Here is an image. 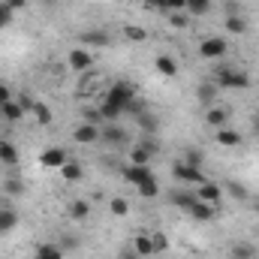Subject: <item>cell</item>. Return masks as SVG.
<instances>
[{"label": "cell", "instance_id": "cell-24", "mask_svg": "<svg viewBox=\"0 0 259 259\" xmlns=\"http://www.w3.org/2000/svg\"><path fill=\"white\" fill-rule=\"evenodd\" d=\"M124 36L133 39V42H145V39H148V30L139 27V24H127V27H124Z\"/></svg>", "mask_w": 259, "mask_h": 259}, {"label": "cell", "instance_id": "cell-23", "mask_svg": "<svg viewBox=\"0 0 259 259\" xmlns=\"http://www.w3.org/2000/svg\"><path fill=\"white\" fill-rule=\"evenodd\" d=\"M61 175L69 184H75V181H81V166L78 163H66V166H61Z\"/></svg>", "mask_w": 259, "mask_h": 259}, {"label": "cell", "instance_id": "cell-49", "mask_svg": "<svg viewBox=\"0 0 259 259\" xmlns=\"http://www.w3.org/2000/svg\"><path fill=\"white\" fill-rule=\"evenodd\" d=\"M121 259H139V253H136V250H133V247H127V250H124V253H121Z\"/></svg>", "mask_w": 259, "mask_h": 259}, {"label": "cell", "instance_id": "cell-5", "mask_svg": "<svg viewBox=\"0 0 259 259\" xmlns=\"http://www.w3.org/2000/svg\"><path fill=\"white\" fill-rule=\"evenodd\" d=\"M69 163V157H66L64 148H46L42 151V166H52V169H61Z\"/></svg>", "mask_w": 259, "mask_h": 259}, {"label": "cell", "instance_id": "cell-48", "mask_svg": "<svg viewBox=\"0 0 259 259\" xmlns=\"http://www.w3.org/2000/svg\"><path fill=\"white\" fill-rule=\"evenodd\" d=\"M9 9H24V0H6Z\"/></svg>", "mask_w": 259, "mask_h": 259}, {"label": "cell", "instance_id": "cell-2", "mask_svg": "<svg viewBox=\"0 0 259 259\" xmlns=\"http://www.w3.org/2000/svg\"><path fill=\"white\" fill-rule=\"evenodd\" d=\"M172 172H175V178L178 181H184V184H205V178H202V169L199 166H190V163H175L172 166Z\"/></svg>", "mask_w": 259, "mask_h": 259}, {"label": "cell", "instance_id": "cell-40", "mask_svg": "<svg viewBox=\"0 0 259 259\" xmlns=\"http://www.w3.org/2000/svg\"><path fill=\"white\" fill-rule=\"evenodd\" d=\"M9 21H12V9L6 3H0V27H6Z\"/></svg>", "mask_w": 259, "mask_h": 259}, {"label": "cell", "instance_id": "cell-27", "mask_svg": "<svg viewBox=\"0 0 259 259\" xmlns=\"http://www.w3.org/2000/svg\"><path fill=\"white\" fill-rule=\"evenodd\" d=\"M136 121H139V127H145V133H154V130L160 127V121H157V115H151V112H142V115H139Z\"/></svg>", "mask_w": 259, "mask_h": 259}, {"label": "cell", "instance_id": "cell-31", "mask_svg": "<svg viewBox=\"0 0 259 259\" xmlns=\"http://www.w3.org/2000/svg\"><path fill=\"white\" fill-rule=\"evenodd\" d=\"M157 193H160V187H157V181H154V178H151V181H145V184H139V196L154 199Z\"/></svg>", "mask_w": 259, "mask_h": 259}, {"label": "cell", "instance_id": "cell-33", "mask_svg": "<svg viewBox=\"0 0 259 259\" xmlns=\"http://www.w3.org/2000/svg\"><path fill=\"white\" fill-rule=\"evenodd\" d=\"M244 27H247V24H244L238 15H229V18H226V30H229V33H244Z\"/></svg>", "mask_w": 259, "mask_h": 259}, {"label": "cell", "instance_id": "cell-6", "mask_svg": "<svg viewBox=\"0 0 259 259\" xmlns=\"http://www.w3.org/2000/svg\"><path fill=\"white\" fill-rule=\"evenodd\" d=\"M124 178H127L130 184H136V187H139V184L151 181L154 175H151V169H148V166H136V163H130L127 169H124Z\"/></svg>", "mask_w": 259, "mask_h": 259}, {"label": "cell", "instance_id": "cell-38", "mask_svg": "<svg viewBox=\"0 0 259 259\" xmlns=\"http://www.w3.org/2000/svg\"><path fill=\"white\" fill-rule=\"evenodd\" d=\"M226 190L235 196V199H247V190H244V187H241L238 181H229V184H226Z\"/></svg>", "mask_w": 259, "mask_h": 259}, {"label": "cell", "instance_id": "cell-13", "mask_svg": "<svg viewBox=\"0 0 259 259\" xmlns=\"http://www.w3.org/2000/svg\"><path fill=\"white\" fill-rule=\"evenodd\" d=\"M154 66H157L163 75H169V78H172V75H178V64H175L169 55H157V58H154Z\"/></svg>", "mask_w": 259, "mask_h": 259}, {"label": "cell", "instance_id": "cell-35", "mask_svg": "<svg viewBox=\"0 0 259 259\" xmlns=\"http://www.w3.org/2000/svg\"><path fill=\"white\" fill-rule=\"evenodd\" d=\"M3 190H6L9 196H21V193H24V184H21L18 178H9V181L3 184Z\"/></svg>", "mask_w": 259, "mask_h": 259}, {"label": "cell", "instance_id": "cell-19", "mask_svg": "<svg viewBox=\"0 0 259 259\" xmlns=\"http://www.w3.org/2000/svg\"><path fill=\"white\" fill-rule=\"evenodd\" d=\"M0 115H3L6 121H12V124H15V121H21V115H24V109L18 106V100H9V103H6V106L0 109Z\"/></svg>", "mask_w": 259, "mask_h": 259}, {"label": "cell", "instance_id": "cell-14", "mask_svg": "<svg viewBox=\"0 0 259 259\" xmlns=\"http://www.w3.org/2000/svg\"><path fill=\"white\" fill-rule=\"evenodd\" d=\"M205 121L211 124V127H226V121H229V109H208V115H205Z\"/></svg>", "mask_w": 259, "mask_h": 259}, {"label": "cell", "instance_id": "cell-41", "mask_svg": "<svg viewBox=\"0 0 259 259\" xmlns=\"http://www.w3.org/2000/svg\"><path fill=\"white\" fill-rule=\"evenodd\" d=\"M145 6H148V9H157V12H169L166 0H145Z\"/></svg>", "mask_w": 259, "mask_h": 259}, {"label": "cell", "instance_id": "cell-9", "mask_svg": "<svg viewBox=\"0 0 259 259\" xmlns=\"http://www.w3.org/2000/svg\"><path fill=\"white\" fill-rule=\"evenodd\" d=\"M169 202H172V205H178V208H184V211H190L196 202H199V196L184 193V190H181V193H178V190H172V193H169Z\"/></svg>", "mask_w": 259, "mask_h": 259}, {"label": "cell", "instance_id": "cell-21", "mask_svg": "<svg viewBox=\"0 0 259 259\" xmlns=\"http://www.w3.org/2000/svg\"><path fill=\"white\" fill-rule=\"evenodd\" d=\"M18 226V214L12 211V208H3L0 211V232H9V229H15Z\"/></svg>", "mask_w": 259, "mask_h": 259}, {"label": "cell", "instance_id": "cell-43", "mask_svg": "<svg viewBox=\"0 0 259 259\" xmlns=\"http://www.w3.org/2000/svg\"><path fill=\"white\" fill-rule=\"evenodd\" d=\"M166 6H169V12H184L187 0H166Z\"/></svg>", "mask_w": 259, "mask_h": 259}, {"label": "cell", "instance_id": "cell-50", "mask_svg": "<svg viewBox=\"0 0 259 259\" xmlns=\"http://www.w3.org/2000/svg\"><path fill=\"white\" fill-rule=\"evenodd\" d=\"M256 133H259V124H256Z\"/></svg>", "mask_w": 259, "mask_h": 259}, {"label": "cell", "instance_id": "cell-34", "mask_svg": "<svg viewBox=\"0 0 259 259\" xmlns=\"http://www.w3.org/2000/svg\"><path fill=\"white\" fill-rule=\"evenodd\" d=\"M145 106H148L145 100H139V97H133V100H130V103H127V112H130V115H136V118H139L142 112H148Z\"/></svg>", "mask_w": 259, "mask_h": 259}, {"label": "cell", "instance_id": "cell-47", "mask_svg": "<svg viewBox=\"0 0 259 259\" xmlns=\"http://www.w3.org/2000/svg\"><path fill=\"white\" fill-rule=\"evenodd\" d=\"M84 118H88V124H94V121H100L103 115H100V112H84Z\"/></svg>", "mask_w": 259, "mask_h": 259}, {"label": "cell", "instance_id": "cell-8", "mask_svg": "<svg viewBox=\"0 0 259 259\" xmlns=\"http://www.w3.org/2000/svg\"><path fill=\"white\" fill-rule=\"evenodd\" d=\"M91 64H94V58H91L84 49H72V52H69V66H72L75 72H84V69H91Z\"/></svg>", "mask_w": 259, "mask_h": 259}, {"label": "cell", "instance_id": "cell-32", "mask_svg": "<svg viewBox=\"0 0 259 259\" xmlns=\"http://www.w3.org/2000/svg\"><path fill=\"white\" fill-rule=\"evenodd\" d=\"M232 256L235 259H253L256 256V250H253L250 244H235V247H232Z\"/></svg>", "mask_w": 259, "mask_h": 259}, {"label": "cell", "instance_id": "cell-37", "mask_svg": "<svg viewBox=\"0 0 259 259\" xmlns=\"http://www.w3.org/2000/svg\"><path fill=\"white\" fill-rule=\"evenodd\" d=\"M151 241H154V253H163V250L169 247V241H166V235H163V232H154V235H151Z\"/></svg>", "mask_w": 259, "mask_h": 259}, {"label": "cell", "instance_id": "cell-45", "mask_svg": "<svg viewBox=\"0 0 259 259\" xmlns=\"http://www.w3.org/2000/svg\"><path fill=\"white\" fill-rule=\"evenodd\" d=\"M184 163H190V166H199V163H202V154H199V151H187Z\"/></svg>", "mask_w": 259, "mask_h": 259}, {"label": "cell", "instance_id": "cell-17", "mask_svg": "<svg viewBox=\"0 0 259 259\" xmlns=\"http://www.w3.org/2000/svg\"><path fill=\"white\" fill-rule=\"evenodd\" d=\"M190 217H196V220H211V217H214V205L199 199L193 208H190Z\"/></svg>", "mask_w": 259, "mask_h": 259}, {"label": "cell", "instance_id": "cell-29", "mask_svg": "<svg viewBox=\"0 0 259 259\" xmlns=\"http://www.w3.org/2000/svg\"><path fill=\"white\" fill-rule=\"evenodd\" d=\"M130 163H136V166H148V163H151V154H148L142 145H136L133 154H130Z\"/></svg>", "mask_w": 259, "mask_h": 259}, {"label": "cell", "instance_id": "cell-16", "mask_svg": "<svg viewBox=\"0 0 259 259\" xmlns=\"http://www.w3.org/2000/svg\"><path fill=\"white\" fill-rule=\"evenodd\" d=\"M217 142H220V145H226V148H235V145H241V133L220 127V130H217Z\"/></svg>", "mask_w": 259, "mask_h": 259}, {"label": "cell", "instance_id": "cell-4", "mask_svg": "<svg viewBox=\"0 0 259 259\" xmlns=\"http://www.w3.org/2000/svg\"><path fill=\"white\" fill-rule=\"evenodd\" d=\"M199 55H202V58H223V55H226V39H220V36L202 39V46H199Z\"/></svg>", "mask_w": 259, "mask_h": 259}, {"label": "cell", "instance_id": "cell-20", "mask_svg": "<svg viewBox=\"0 0 259 259\" xmlns=\"http://www.w3.org/2000/svg\"><path fill=\"white\" fill-rule=\"evenodd\" d=\"M36 259H64V250H61V244H39Z\"/></svg>", "mask_w": 259, "mask_h": 259}, {"label": "cell", "instance_id": "cell-39", "mask_svg": "<svg viewBox=\"0 0 259 259\" xmlns=\"http://www.w3.org/2000/svg\"><path fill=\"white\" fill-rule=\"evenodd\" d=\"M142 148H145V151H148V154H151V157H154V154H157V151H160V142H157V139H151V136H148V139H145V142H142Z\"/></svg>", "mask_w": 259, "mask_h": 259}, {"label": "cell", "instance_id": "cell-12", "mask_svg": "<svg viewBox=\"0 0 259 259\" xmlns=\"http://www.w3.org/2000/svg\"><path fill=\"white\" fill-rule=\"evenodd\" d=\"M0 163H9V166L18 163V151H15V145L9 139H0Z\"/></svg>", "mask_w": 259, "mask_h": 259}, {"label": "cell", "instance_id": "cell-15", "mask_svg": "<svg viewBox=\"0 0 259 259\" xmlns=\"http://www.w3.org/2000/svg\"><path fill=\"white\" fill-rule=\"evenodd\" d=\"M133 250H136L139 256H154V241H151V235H136Z\"/></svg>", "mask_w": 259, "mask_h": 259}, {"label": "cell", "instance_id": "cell-11", "mask_svg": "<svg viewBox=\"0 0 259 259\" xmlns=\"http://www.w3.org/2000/svg\"><path fill=\"white\" fill-rule=\"evenodd\" d=\"M196 97H199V103H202V106H211V103H214V97H217V84L202 81V84L196 88Z\"/></svg>", "mask_w": 259, "mask_h": 259}, {"label": "cell", "instance_id": "cell-42", "mask_svg": "<svg viewBox=\"0 0 259 259\" xmlns=\"http://www.w3.org/2000/svg\"><path fill=\"white\" fill-rule=\"evenodd\" d=\"M33 103H36V100H30L27 94H21V97H18V106H21L24 112H33Z\"/></svg>", "mask_w": 259, "mask_h": 259}, {"label": "cell", "instance_id": "cell-3", "mask_svg": "<svg viewBox=\"0 0 259 259\" xmlns=\"http://www.w3.org/2000/svg\"><path fill=\"white\" fill-rule=\"evenodd\" d=\"M217 78H220L223 88H247V84H250L247 72H241V69H229V66H223V69L217 72Z\"/></svg>", "mask_w": 259, "mask_h": 259}, {"label": "cell", "instance_id": "cell-10", "mask_svg": "<svg viewBox=\"0 0 259 259\" xmlns=\"http://www.w3.org/2000/svg\"><path fill=\"white\" fill-rule=\"evenodd\" d=\"M199 199H202V202H211V205H217V202H220V187H217V184H208V181H205V184H199Z\"/></svg>", "mask_w": 259, "mask_h": 259}, {"label": "cell", "instance_id": "cell-26", "mask_svg": "<svg viewBox=\"0 0 259 259\" xmlns=\"http://www.w3.org/2000/svg\"><path fill=\"white\" fill-rule=\"evenodd\" d=\"M88 214H91V205H88V202H81V199H78V202H72V205H69V217H72V220H84Z\"/></svg>", "mask_w": 259, "mask_h": 259}, {"label": "cell", "instance_id": "cell-46", "mask_svg": "<svg viewBox=\"0 0 259 259\" xmlns=\"http://www.w3.org/2000/svg\"><path fill=\"white\" fill-rule=\"evenodd\" d=\"M9 100H12V97H9V88H6V84H0V109H3Z\"/></svg>", "mask_w": 259, "mask_h": 259}, {"label": "cell", "instance_id": "cell-30", "mask_svg": "<svg viewBox=\"0 0 259 259\" xmlns=\"http://www.w3.org/2000/svg\"><path fill=\"white\" fill-rule=\"evenodd\" d=\"M112 214H115V217H127L130 214V202L127 199H121V196H115V199H112Z\"/></svg>", "mask_w": 259, "mask_h": 259}, {"label": "cell", "instance_id": "cell-28", "mask_svg": "<svg viewBox=\"0 0 259 259\" xmlns=\"http://www.w3.org/2000/svg\"><path fill=\"white\" fill-rule=\"evenodd\" d=\"M33 118H36L39 124H52V109H49L46 103H33Z\"/></svg>", "mask_w": 259, "mask_h": 259}, {"label": "cell", "instance_id": "cell-44", "mask_svg": "<svg viewBox=\"0 0 259 259\" xmlns=\"http://www.w3.org/2000/svg\"><path fill=\"white\" fill-rule=\"evenodd\" d=\"M72 247H78V238L75 235H66L64 241H61V250H72Z\"/></svg>", "mask_w": 259, "mask_h": 259}, {"label": "cell", "instance_id": "cell-25", "mask_svg": "<svg viewBox=\"0 0 259 259\" xmlns=\"http://www.w3.org/2000/svg\"><path fill=\"white\" fill-rule=\"evenodd\" d=\"M211 9V0H187V6H184V12H190V15H205Z\"/></svg>", "mask_w": 259, "mask_h": 259}, {"label": "cell", "instance_id": "cell-7", "mask_svg": "<svg viewBox=\"0 0 259 259\" xmlns=\"http://www.w3.org/2000/svg\"><path fill=\"white\" fill-rule=\"evenodd\" d=\"M72 139H75L78 145H91V142L100 139V127H97V124H81V127H75Z\"/></svg>", "mask_w": 259, "mask_h": 259}, {"label": "cell", "instance_id": "cell-18", "mask_svg": "<svg viewBox=\"0 0 259 259\" xmlns=\"http://www.w3.org/2000/svg\"><path fill=\"white\" fill-rule=\"evenodd\" d=\"M100 139H106V142H112V145H121V142H127V133L121 127H106V130H100Z\"/></svg>", "mask_w": 259, "mask_h": 259}, {"label": "cell", "instance_id": "cell-36", "mask_svg": "<svg viewBox=\"0 0 259 259\" xmlns=\"http://www.w3.org/2000/svg\"><path fill=\"white\" fill-rule=\"evenodd\" d=\"M169 21H172V27H187L190 24L187 12H169Z\"/></svg>", "mask_w": 259, "mask_h": 259}, {"label": "cell", "instance_id": "cell-22", "mask_svg": "<svg viewBox=\"0 0 259 259\" xmlns=\"http://www.w3.org/2000/svg\"><path fill=\"white\" fill-rule=\"evenodd\" d=\"M78 39H81V42H88V46H109V36H106V33H100V30L78 33Z\"/></svg>", "mask_w": 259, "mask_h": 259}, {"label": "cell", "instance_id": "cell-1", "mask_svg": "<svg viewBox=\"0 0 259 259\" xmlns=\"http://www.w3.org/2000/svg\"><path fill=\"white\" fill-rule=\"evenodd\" d=\"M133 97H136V91H133L130 81H115V84L106 91V100H103V106H100V115H103L106 121H115L121 112H127V103Z\"/></svg>", "mask_w": 259, "mask_h": 259}]
</instances>
